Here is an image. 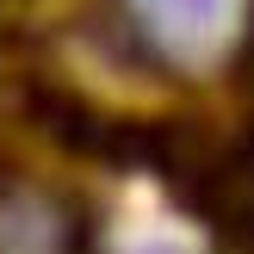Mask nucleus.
I'll use <instances>...</instances> for the list:
<instances>
[{"label":"nucleus","mask_w":254,"mask_h":254,"mask_svg":"<svg viewBox=\"0 0 254 254\" xmlns=\"http://www.w3.org/2000/svg\"><path fill=\"white\" fill-rule=\"evenodd\" d=\"M136 19H143V31L155 37L174 62L198 68V62H211L236 37L242 0H136Z\"/></svg>","instance_id":"f257e3e1"},{"label":"nucleus","mask_w":254,"mask_h":254,"mask_svg":"<svg viewBox=\"0 0 254 254\" xmlns=\"http://www.w3.org/2000/svg\"><path fill=\"white\" fill-rule=\"evenodd\" d=\"M68 230L44 198H6L0 205V254H62Z\"/></svg>","instance_id":"f03ea898"}]
</instances>
